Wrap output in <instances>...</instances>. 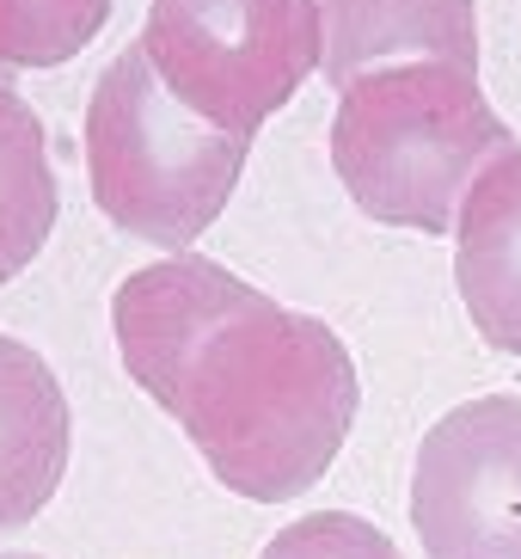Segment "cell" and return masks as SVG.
I'll return each instance as SVG.
<instances>
[{
  "instance_id": "obj_1",
  "label": "cell",
  "mask_w": 521,
  "mask_h": 559,
  "mask_svg": "<svg viewBox=\"0 0 521 559\" xmlns=\"http://www.w3.org/2000/svg\"><path fill=\"white\" fill-rule=\"evenodd\" d=\"M111 332L123 369L179 418L228 492L277 504L338 461L362 381L319 313L282 308L203 252H172L117 283Z\"/></svg>"
},
{
  "instance_id": "obj_2",
  "label": "cell",
  "mask_w": 521,
  "mask_h": 559,
  "mask_svg": "<svg viewBox=\"0 0 521 559\" xmlns=\"http://www.w3.org/2000/svg\"><path fill=\"white\" fill-rule=\"evenodd\" d=\"M509 148V123L478 74L455 62L375 68L343 86L331 117V166L350 198L417 234L455 228L478 173Z\"/></svg>"
},
{
  "instance_id": "obj_3",
  "label": "cell",
  "mask_w": 521,
  "mask_h": 559,
  "mask_svg": "<svg viewBox=\"0 0 521 559\" xmlns=\"http://www.w3.org/2000/svg\"><path fill=\"white\" fill-rule=\"evenodd\" d=\"M245 154H252V135L215 130L209 117H196L160 81L142 37L117 50L93 81V99H86L93 203L135 240L191 252L196 234L228 210Z\"/></svg>"
},
{
  "instance_id": "obj_4",
  "label": "cell",
  "mask_w": 521,
  "mask_h": 559,
  "mask_svg": "<svg viewBox=\"0 0 521 559\" xmlns=\"http://www.w3.org/2000/svg\"><path fill=\"white\" fill-rule=\"evenodd\" d=\"M142 50L196 117L258 135L319 68L326 25L319 0H147Z\"/></svg>"
},
{
  "instance_id": "obj_5",
  "label": "cell",
  "mask_w": 521,
  "mask_h": 559,
  "mask_svg": "<svg viewBox=\"0 0 521 559\" xmlns=\"http://www.w3.org/2000/svg\"><path fill=\"white\" fill-rule=\"evenodd\" d=\"M411 523L429 559H521V394L460 400L424 430Z\"/></svg>"
},
{
  "instance_id": "obj_6",
  "label": "cell",
  "mask_w": 521,
  "mask_h": 559,
  "mask_svg": "<svg viewBox=\"0 0 521 559\" xmlns=\"http://www.w3.org/2000/svg\"><path fill=\"white\" fill-rule=\"evenodd\" d=\"M326 81L350 86L375 68L455 62L478 74V7L473 0H319Z\"/></svg>"
},
{
  "instance_id": "obj_7",
  "label": "cell",
  "mask_w": 521,
  "mask_h": 559,
  "mask_svg": "<svg viewBox=\"0 0 521 559\" xmlns=\"http://www.w3.org/2000/svg\"><path fill=\"white\" fill-rule=\"evenodd\" d=\"M74 412L44 350L0 332V528L32 523L68 474Z\"/></svg>"
},
{
  "instance_id": "obj_8",
  "label": "cell",
  "mask_w": 521,
  "mask_h": 559,
  "mask_svg": "<svg viewBox=\"0 0 521 559\" xmlns=\"http://www.w3.org/2000/svg\"><path fill=\"white\" fill-rule=\"evenodd\" d=\"M455 283L473 326L521 357V148L497 154L460 203Z\"/></svg>"
},
{
  "instance_id": "obj_9",
  "label": "cell",
  "mask_w": 521,
  "mask_h": 559,
  "mask_svg": "<svg viewBox=\"0 0 521 559\" xmlns=\"http://www.w3.org/2000/svg\"><path fill=\"white\" fill-rule=\"evenodd\" d=\"M56 228V166L44 117L19 99L13 68H0V283L19 277Z\"/></svg>"
},
{
  "instance_id": "obj_10",
  "label": "cell",
  "mask_w": 521,
  "mask_h": 559,
  "mask_svg": "<svg viewBox=\"0 0 521 559\" xmlns=\"http://www.w3.org/2000/svg\"><path fill=\"white\" fill-rule=\"evenodd\" d=\"M111 19V0H0V62L56 68L81 56Z\"/></svg>"
},
{
  "instance_id": "obj_11",
  "label": "cell",
  "mask_w": 521,
  "mask_h": 559,
  "mask_svg": "<svg viewBox=\"0 0 521 559\" xmlns=\"http://www.w3.org/2000/svg\"><path fill=\"white\" fill-rule=\"evenodd\" d=\"M258 559H399L387 528H375L356 510H307L282 523Z\"/></svg>"
},
{
  "instance_id": "obj_12",
  "label": "cell",
  "mask_w": 521,
  "mask_h": 559,
  "mask_svg": "<svg viewBox=\"0 0 521 559\" xmlns=\"http://www.w3.org/2000/svg\"><path fill=\"white\" fill-rule=\"evenodd\" d=\"M0 559H44V554H0Z\"/></svg>"
},
{
  "instance_id": "obj_13",
  "label": "cell",
  "mask_w": 521,
  "mask_h": 559,
  "mask_svg": "<svg viewBox=\"0 0 521 559\" xmlns=\"http://www.w3.org/2000/svg\"><path fill=\"white\" fill-rule=\"evenodd\" d=\"M0 68H7V62H0Z\"/></svg>"
}]
</instances>
